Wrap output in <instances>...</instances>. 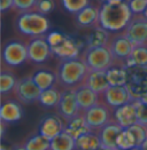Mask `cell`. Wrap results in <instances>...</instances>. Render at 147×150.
<instances>
[{
  "instance_id": "7",
  "label": "cell",
  "mask_w": 147,
  "mask_h": 150,
  "mask_svg": "<svg viewBox=\"0 0 147 150\" xmlns=\"http://www.w3.org/2000/svg\"><path fill=\"white\" fill-rule=\"evenodd\" d=\"M126 87L133 100L140 99L147 92V67L132 65L126 68Z\"/></svg>"
},
{
  "instance_id": "17",
  "label": "cell",
  "mask_w": 147,
  "mask_h": 150,
  "mask_svg": "<svg viewBox=\"0 0 147 150\" xmlns=\"http://www.w3.org/2000/svg\"><path fill=\"white\" fill-rule=\"evenodd\" d=\"M22 116H23V109L21 107L20 101L2 99L0 108V118L2 122L7 124L16 123L22 118Z\"/></svg>"
},
{
  "instance_id": "37",
  "label": "cell",
  "mask_w": 147,
  "mask_h": 150,
  "mask_svg": "<svg viewBox=\"0 0 147 150\" xmlns=\"http://www.w3.org/2000/svg\"><path fill=\"white\" fill-rule=\"evenodd\" d=\"M126 2L133 15L144 14L147 8V0H126Z\"/></svg>"
},
{
  "instance_id": "27",
  "label": "cell",
  "mask_w": 147,
  "mask_h": 150,
  "mask_svg": "<svg viewBox=\"0 0 147 150\" xmlns=\"http://www.w3.org/2000/svg\"><path fill=\"white\" fill-rule=\"evenodd\" d=\"M106 74L110 86H122L126 84L128 74H126V68L124 65L114 63L110 68L106 70Z\"/></svg>"
},
{
  "instance_id": "19",
  "label": "cell",
  "mask_w": 147,
  "mask_h": 150,
  "mask_svg": "<svg viewBox=\"0 0 147 150\" xmlns=\"http://www.w3.org/2000/svg\"><path fill=\"white\" fill-rule=\"evenodd\" d=\"M75 92H76L77 102H78V105H79L82 112L92 108L93 105H96L97 103L101 101L100 94H98L97 92H94L93 89H91L88 86H86L84 84L76 88Z\"/></svg>"
},
{
  "instance_id": "41",
  "label": "cell",
  "mask_w": 147,
  "mask_h": 150,
  "mask_svg": "<svg viewBox=\"0 0 147 150\" xmlns=\"http://www.w3.org/2000/svg\"><path fill=\"white\" fill-rule=\"evenodd\" d=\"M99 150H122V149H120L118 147H115V148H110V147H101Z\"/></svg>"
},
{
  "instance_id": "8",
  "label": "cell",
  "mask_w": 147,
  "mask_h": 150,
  "mask_svg": "<svg viewBox=\"0 0 147 150\" xmlns=\"http://www.w3.org/2000/svg\"><path fill=\"white\" fill-rule=\"evenodd\" d=\"M84 117L91 131L97 132L113 119V110L102 101L84 111Z\"/></svg>"
},
{
  "instance_id": "25",
  "label": "cell",
  "mask_w": 147,
  "mask_h": 150,
  "mask_svg": "<svg viewBox=\"0 0 147 150\" xmlns=\"http://www.w3.org/2000/svg\"><path fill=\"white\" fill-rule=\"evenodd\" d=\"M102 147L98 133L90 131L76 139V150H99Z\"/></svg>"
},
{
  "instance_id": "31",
  "label": "cell",
  "mask_w": 147,
  "mask_h": 150,
  "mask_svg": "<svg viewBox=\"0 0 147 150\" xmlns=\"http://www.w3.org/2000/svg\"><path fill=\"white\" fill-rule=\"evenodd\" d=\"M24 146L28 150H49L51 140L38 133L29 139L24 143Z\"/></svg>"
},
{
  "instance_id": "12",
  "label": "cell",
  "mask_w": 147,
  "mask_h": 150,
  "mask_svg": "<svg viewBox=\"0 0 147 150\" xmlns=\"http://www.w3.org/2000/svg\"><path fill=\"white\" fill-rule=\"evenodd\" d=\"M55 109L56 113L64 122L82 113L77 102L75 89H61V99Z\"/></svg>"
},
{
  "instance_id": "36",
  "label": "cell",
  "mask_w": 147,
  "mask_h": 150,
  "mask_svg": "<svg viewBox=\"0 0 147 150\" xmlns=\"http://www.w3.org/2000/svg\"><path fill=\"white\" fill-rule=\"evenodd\" d=\"M54 8H55L54 0H37L35 11L41 13L44 15H47V14L53 12Z\"/></svg>"
},
{
  "instance_id": "30",
  "label": "cell",
  "mask_w": 147,
  "mask_h": 150,
  "mask_svg": "<svg viewBox=\"0 0 147 150\" xmlns=\"http://www.w3.org/2000/svg\"><path fill=\"white\" fill-rule=\"evenodd\" d=\"M132 65L147 67V44L146 45H137L133 47L130 57L125 62V68L132 67Z\"/></svg>"
},
{
  "instance_id": "28",
  "label": "cell",
  "mask_w": 147,
  "mask_h": 150,
  "mask_svg": "<svg viewBox=\"0 0 147 150\" xmlns=\"http://www.w3.org/2000/svg\"><path fill=\"white\" fill-rule=\"evenodd\" d=\"M49 150H76V139L63 131L51 140Z\"/></svg>"
},
{
  "instance_id": "18",
  "label": "cell",
  "mask_w": 147,
  "mask_h": 150,
  "mask_svg": "<svg viewBox=\"0 0 147 150\" xmlns=\"http://www.w3.org/2000/svg\"><path fill=\"white\" fill-rule=\"evenodd\" d=\"M122 131L123 127L118 123H116L113 118L108 124H106L98 132L102 147H110V148L117 147V139Z\"/></svg>"
},
{
  "instance_id": "35",
  "label": "cell",
  "mask_w": 147,
  "mask_h": 150,
  "mask_svg": "<svg viewBox=\"0 0 147 150\" xmlns=\"http://www.w3.org/2000/svg\"><path fill=\"white\" fill-rule=\"evenodd\" d=\"M36 4H37V0H14V7H13V9H15L16 12L19 13L35 11Z\"/></svg>"
},
{
  "instance_id": "4",
  "label": "cell",
  "mask_w": 147,
  "mask_h": 150,
  "mask_svg": "<svg viewBox=\"0 0 147 150\" xmlns=\"http://www.w3.org/2000/svg\"><path fill=\"white\" fill-rule=\"evenodd\" d=\"M52 54L61 60H70L81 56L82 45L78 44L73 37L59 31H52L46 35Z\"/></svg>"
},
{
  "instance_id": "1",
  "label": "cell",
  "mask_w": 147,
  "mask_h": 150,
  "mask_svg": "<svg viewBox=\"0 0 147 150\" xmlns=\"http://www.w3.org/2000/svg\"><path fill=\"white\" fill-rule=\"evenodd\" d=\"M99 25L111 33L123 32L133 16L126 0L118 4L105 2L99 7Z\"/></svg>"
},
{
  "instance_id": "22",
  "label": "cell",
  "mask_w": 147,
  "mask_h": 150,
  "mask_svg": "<svg viewBox=\"0 0 147 150\" xmlns=\"http://www.w3.org/2000/svg\"><path fill=\"white\" fill-rule=\"evenodd\" d=\"M111 38V32L102 26H94L91 29L86 36V46L87 47H102L108 46Z\"/></svg>"
},
{
  "instance_id": "29",
  "label": "cell",
  "mask_w": 147,
  "mask_h": 150,
  "mask_svg": "<svg viewBox=\"0 0 147 150\" xmlns=\"http://www.w3.org/2000/svg\"><path fill=\"white\" fill-rule=\"evenodd\" d=\"M17 78L9 69H5L2 65L1 72H0V93L1 96L5 98L7 94L14 93L15 86L17 84Z\"/></svg>"
},
{
  "instance_id": "46",
  "label": "cell",
  "mask_w": 147,
  "mask_h": 150,
  "mask_svg": "<svg viewBox=\"0 0 147 150\" xmlns=\"http://www.w3.org/2000/svg\"><path fill=\"white\" fill-rule=\"evenodd\" d=\"M1 150H6V148H5V146H4V144L1 146Z\"/></svg>"
},
{
  "instance_id": "3",
  "label": "cell",
  "mask_w": 147,
  "mask_h": 150,
  "mask_svg": "<svg viewBox=\"0 0 147 150\" xmlns=\"http://www.w3.org/2000/svg\"><path fill=\"white\" fill-rule=\"evenodd\" d=\"M16 30L23 36L30 38L46 36L49 32L51 23L46 15L37 11L19 13L15 21Z\"/></svg>"
},
{
  "instance_id": "42",
  "label": "cell",
  "mask_w": 147,
  "mask_h": 150,
  "mask_svg": "<svg viewBox=\"0 0 147 150\" xmlns=\"http://www.w3.org/2000/svg\"><path fill=\"white\" fill-rule=\"evenodd\" d=\"M140 149H143V150H147V139L143 142V144L140 146Z\"/></svg>"
},
{
  "instance_id": "11",
  "label": "cell",
  "mask_w": 147,
  "mask_h": 150,
  "mask_svg": "<svg viewBox=\"0 0 147 150\" xmlns=\"http://www.w3.org/2000/svg\"><path fill=\"white\" fill-rule=\"evenodd\" d=\"M52 50L46 36L31 38L28 42V61L35 64H41L51 57Z\"/></svg>"
},
{
  "instance_id": "47",
  "label": "cell",
  "mask_w": 147,
  "mask_h": 150,
  "mask_svg": "<svg viewBox=\"0 0 147 150\" xmlns=\"http://www.w3.org/2000/svg\"><path fill=\"white\" fill-rule=\"evenodd\" d=\"M99 1H100V2H101V4H103V2H106V1H107V0H99Z\"/></svg>"
},
{
  "instance_id": "26",
  "label": "cell",
  "mask_w": 147,
  "mask_h": 150,
  "mask_svg": "<svg viewBox=\"0 0 147 150\" xmlns=\"http://www.w3.org/2000/svg\"><path fill=\"white\" fill-rule=\"evenodd\" d=\"M60 99H61V91H59L58 87L53 86L45 91H41L38 99V103L46 109H52L58 107Z\"/></svg>"
},
{
  "instance_id": "21",
  "label": "cell",
  "mask_w": 147,
  "mask_h": 150,
  "mask_svg": "<svg viewBox=\"0 0 147 150\" xmlns=\"http://www.w3.org/2000/svg\"><path fill=\"white\" fill-rule=\"evenodd\" d=\"M84 85L88 86L100 95L110 86L107 74L103 70H90L84 81Z\"/></svg>"
},
{
  "instance_id": "32",
  "label": "cell",
  "mask_w": 147,
  "mask_h": 150,
  "mask_svg": "<svg viewBox=\"0 0 147 150\" xmlns=\"http://www.w3.org/2000/svg\"><path fill=\"white\" fill-rule=\"evenodd\" d=\"M62 8L69 14L76 15L79 11L90 5V0H60Z\"/></svg>"
},
{
  "instance_id": "34",
  "label": "cell",
  "mask_w": 147,
  "mask_h": 150,
  "mask_svg": "<svg viewBox=\"0 0 147 150\" xmlns=\"http://www.w3.org/2000/svg\"><path fill=\"white\" fill-rule=\"evenodd\" d=\"M129 129H130V132L132 133V135L135 138L137 147L140 148V146L143 144V142L147 139V126L143 125L140 123H137L135 125L130 126Z\"/></svg>"
},
{
  "instance_id": "16",
  "label": "cell",
  "mask_w": 147,
  "mask_h": 150,
  "mask_svg": "<svg viewBox=\"0 0 147 150\" xmlns=\"http://www.w3.org/2000/svg\"><path fill=\"white\" fill-rule=\"evenodd\" d=\"M113 118L123 128H129L130 126L137 124L138 117H137V108H136L135 100L114 109Z\"/></svg>"
},
{
  "instance_id": "40",
  "label": "cell",
  "mask_w": 147,
  "mask_h": 150,
  "mask_svg": "<svg viewBox=\"0 0 147 150\" xmlns=\"http://www.w3.org/2000/svg\"><path fill=\"white\" fill-rule=\"evenodd\" d=\"M138 100H140L143 103H145V104H147V92L145 93V94H143L141 96H140V99H138Z\"/></svg>"
},
{
  "instance_id": "13",
  "label": "cell",
  "mask_w": 147,
  "mask_h": 150,
  "mask_svg": "<svg viewBox=\"0 0 147 150\" xmlns=\"http://www.w3.org/2000/svg\"><path fill=\"white\" fill-rule=\"evenodd\" d=\"M125 36L129 38L132 44L146 45L147 44V18L143 14L133 15L126 29L123 31Z\"/></svg>"
},
{
  "instance_id": "9",
  "label": "cell",
  "mask_w": 147,
  "mask_h": 150,
  "mask_svg": "<svg viewBox=\"0 0 147 150\" xmlns=\"http://www.w3.org/2000/svg\"><path fill=\"white\" fill-rule=\"evenodd\" d=\"M108 47L114 56L115 63L125 67V62L130 57L135 45L125 36L124 32H118V33L111 35Z\"/></svg>"
},
{
  "instance_id": "45",
  "label": "cell",
  "mask_w": 147,
  "mask_h": 150,
  "mask_svg": "<svg viewBox=\"0 0 147 150\" xmlns=\"http://www.w3.org/2000/svg\"><path fill=\"white\" fill-rule=\"evenodd\" d=\"M129 150H140L139 147H136V148H132V149H129Z\"/></svg>"
},
{
  "instance_id": "15",
  "label": "cell",
  "mask_w": 147,
  "mask_h": 150,
  "mask_svg": "<svg viewBox=\"0 0 147 150\" xmlns=\"http://www.w3.org/2000/svg\"><path fill=\"white\" fill-rule=\"evenodd\" d=\"M38 131L41 135L52 140L58 134L64 131V120L56 113V115H47L45 116L40 123Z\"/></svg>"
},
{
  "instance_id": "20",
  "label": "cell",
  "mask_w": 147,
  "mask_h": 150,
  "mask_svg": "<svg viewBox=\"0 0 147 150\" xmlns=\"http://www.w3.org/2000/svg\"><path fill=\"white\" fill-rule=\"evenodd\" d=\"M99 15L100 11L99 7H96L93 5H88L85 8L77 13L75 16V22L79 28H94L99 25Z\"/></svg>"
},
{
  "instance_id": "33",
  "label": "cell",
  "mask_w": 147,
  "mask_h": 150,
  "mask_svg": "<svg viewBox=\"0 0 147 150\" xmlns=\"http://www.w3.org/2000/svg\"><path fill=\"white\" fill-rule=\"evenodd\" d=\"M117 147L122 150H129L137 147L135 138H133V135H132V133L130 132L129 128H123L121 134L118 135Z\"/></svg>"
},
{
  "instance_id": "6",
  "label": "cell",
  "mask_w": 147,
  "mask_h": 150,
  "mask_svg": "<svg viewBox=\"0 0 147 150\" xmlns=\"http://www.w3.org/2000/svg\"><path fill=\"white\" fill-rule=\"evenodd\" d=\"M2 65L15 68L28 61V44L17 39L7 40L1 52Z\"/></svg>"
},
{
  "instance_id": "24",
  "label": "cell",
  "mask_w": 147,
  "mask_h": 150,
  "mask_svg": "<svg viewBox=\"0 0 147 150\" xmlns=\"http://www.w3.org/2000/svg\"><path fill=\"white\" fill-rule=\"evenodd\" d=\"M31 77H32L34 81L37 84V86L41 91L53 87L58 83L56 72H54L49 69H38L31 75Z\"/></svg>"
},
{
  "instance_id": "39",
  "label": "cell",
  "mask_w": 147,
  "mask_h": 150,
  "mask_svg": "<svg viewBox=\"0 0 147 150\" xmlns=\"http://www.w3.org/2000/svg\"><path fill=\"white\" fill-rule=\"evenodd\" d=\"M13 7H14V0H0V8L4 14L9 9H13Z\"/></svg>"
},
{
  "instance_id": "5",
  "label": "cell",
  "mask_w": 147,
  "mask_h": 150,
  "mask_svg": "<svg viewBox=\"0 0 147 150\" xmlns=\"http://www.w3.org/2000/svg\"><path fill=\"white\" fill-rule=\"evenodd\" d=\"M81 59L85 62L90 70L106 71L114 63V56L108 46L102 47H87L81 54Z\"/></svg>"
},
{
  "instance_id": "43",
  "label": "cell",
  "mask_w": 147,
  "mask_h": 150,
  "mask_svg": "<svg viewBox=\"0 0 147 150\" xmlns=\"http://www.w3.org/2000/svg\"><path fill=\"white\" fill-rule=\"evenodd\" d=\"M13 150H28V149L25 148V146H23V147H15Z\"/></svg>"
},
{
  "instance_id": "14",
  "label": "cell",
  "mask_w": 147,
  "mask_h": 150,
  "mask_svg": "<svg viewBox=\"0 0 147 150\" xmlns=\"http://www.w3.org/2000/svg\"><path fill=\"white\" fill-rule=\"evenodd\" d=\"M100 96H101V101L105 104H107L111 110L133 101V98L131 96L126 85L109 86Z\"/></svg>"
},
{
  "instance_id": "23",
  "label": "cell",
  "mask_w": 147,
  "mask_h": 150,
  "mask_svg": "<svg viewBox=\"0 0 147 150\" xmlns=\"http://www.w3.org/2000/svg\"><path fill=\"white\" fill-rule=\"evenodd\" d=\"M64 131L68 132L70 135H73L75 139H77L81 135L90 132L91 128L88 127L87 123H86L84 113L82 112L73 117L71 119L64 122Z\"/></svg>"
},
{
  "instance_id": "2",
  "label": "cell",
  "mask_w": 147,
  "mask_h": 150,
  "mask_svg": "<svg viewBox=\"0 0 147 150\" xmlns=\"http://www.w3.org/2000/svg\"><path fill=\"white\" fill-rule=\"evenodd\" d=\"M58 83L62 89H76L84 84L90 69L79 57L70 60H61L56 68Z\"/></svg>"
},
{
  "instance_id": "10",
  "label": "cell",
  "mask_w": 147,
  "mask_h": 150,
  "mask_svg": "<svg viewBox=\"0 0 147 150\" xmlns=\"http://www.w3.org/2000/svg\"><path fill=\"white\" fill-rule=\"evenodd\" d=\"M40 93H41V89L37 86L31 75L20 78L14 89V95L16 100L20 101L23 104H31V103L38 102Z\"/></svg>"
},
{
  "instance_id": "44",
  "label": "cell",
  "mask_w": 147,
  "mask_h": 150,
  "mask_svg": "<svg viewBox=\"0 0 147 150\" xmlns=\"http://www.w3.org/2000/svg\"><path fill=\"white\" fill-rule=\"evenodd\" d=\"M143 15H144V16H145V17L147 18V8L145 9V12H144V14H143Z\"/></svg>"
},
{
  "instance_id": "38",
  "label": "cell",
  "mask_w": 147,
  "mask_h": 150,
  "mask_svg": "<svg viewBox=\"0 0 147 150\" xmlns=\"http://www.w3.org/2000/svg\"><path fill=\"white\" fill-rule=\"evenodd\" d=\"M135 104L137 108L138 123L147 126V104L143 103L140 100H135Z\"/></svg>"
}]
</instances>
